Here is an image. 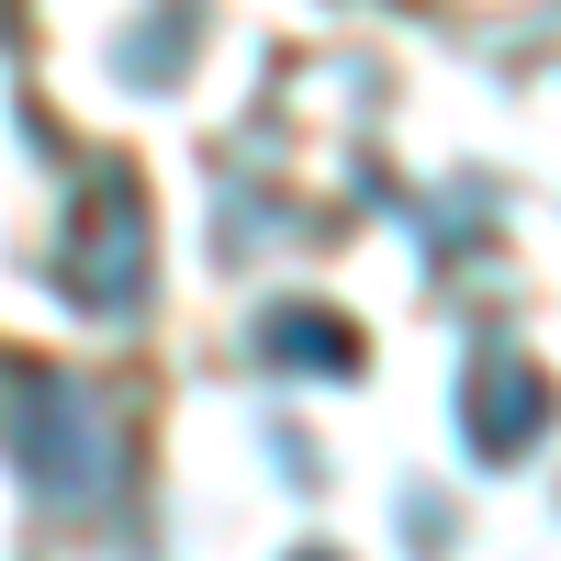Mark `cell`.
Wrapping results in <instances>:
<instances>
[{
    "label": "cell",
    "mask_w": 561,
    "mask_h": 561,
    "mask_svg": "<svg viewBox=\"0 0 561 561\" xmlns=\"http://www.w3.org/2000/svg\"><path fill=\"white\" fill-rule=\"evenodd\" d=\"M12 438L34 460V483H57V494H90L102 483V415H90L68 382H12Z\"/></svg>",
    "instance_id": "6da1fadb"
},
{
    "label": "cell",
    "mask_w": 561,
    "mask_h": 561,
    "mask_svg": "<svg viewBox=\"0 0 561 561\" xmlns=\"http://www.w3.org/2000/svg\"><path fill=\"white\" fill-rule=\"evenodd\" d=\"M135 270H147V214H135L124 192H102V203H90L79 259H68V280H79V304H124Z\"/></svg>",
    "instance_id": "7a4b0ae2"
}]
</instances>
